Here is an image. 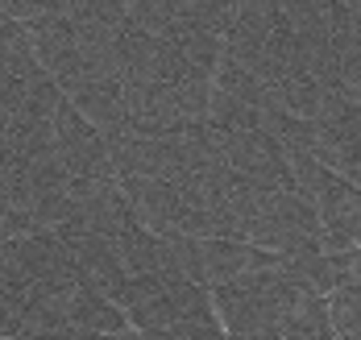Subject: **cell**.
Returning a JSON list of instances; mask_svg holds the SVG:
<instances>
[{
    "label": "cell",
    "mask_w": 361,
    "mask_h": 340,
    "mask_svg": "<svg viewBox=\"0 0 361 340\" xmlns=\"http://www.w3.org/2000/svg\"><path fill=\"white\" fill-rule=\"evenodd\" d=\"M328 307H332L336 336L341 340H361V278L341 282V287L328 295Z\"/></svg>",
    "instance_id": "cell-1"
}]
</instances>
